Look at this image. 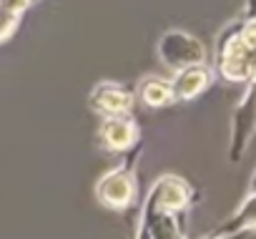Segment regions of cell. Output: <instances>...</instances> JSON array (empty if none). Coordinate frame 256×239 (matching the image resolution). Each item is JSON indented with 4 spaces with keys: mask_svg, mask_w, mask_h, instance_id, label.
Segmentation results:
<instances>
[{
    "mask_svg": "<svg viewBox=\"0 0 256 239\" xmlns=\"http://www.w3.org/2000/svg\"><path fill=\"white\" fill-rule=\"evenodd\" d=\"M98 136H100L103 149L118 154V151L131 149L138 141V126H136V121L128 113H123V116H103Z\"/></svg>",
    "mask_w": 256,
    "mask_h": 239,
    "instance_id": "cell-7",
    "label": "cell"
},
{
    "mask_svg": "<svg viewBox=\"0 0 256 239\" xmlns=\"http://www.w3.org/2000/svg\"><path fill=\"white\" fill-rule=\"evenodd\" d=\"M141 229L146 231L148 239H184L178 214L166 211L146 199L141 204Z\"/></svg>",
    "mask_w": 256,
    "mask_h": 239,
    "instance_id": "cell-8",
    "label": "cell"
},
{
    "mask_svg": "<svg viewBox=\"0 0 256 239\" xmlns=\"http://www.w3.org/2000/svg\"><path fill=\"white\" fill-rule=\"evenodd\" d=\"M254 189H248V194L244 196V201L238 204V209L221 224L216 226L208 236L211 239H241L244 231H251L254 229Z\"/></svg>",
    "mask_w": 256,
    "mask_h": 239,
    "instance_id": "cell-10",
    "label": "cell"
},
{
    "mask_svg": "<svg viewBox=\"0 0 256 239\" xmlns=\"http://www.w3.org/2000/svg\"><path fill=\"white\" fill-rule=\"evenodd\" d=\"M156 51H158L161 63L168 66L171 71L206 63V46L196 36H191V33H186L181 28H168L158 38Z\"/></svg>",
    "mask_w": 256,
    "mask_h": 239,
    "instance_id": "cell-2",
    "label": "cell"
},
{
    "mask_svg": "<svg viewBox=\"0 0 256 239\" xmlns=\"http://www.w3.org/2000/svg\"><path fill=\"white\" fill-rule=\"evenodd\" d=\"M256 31L254 18L234 21L216 36V71L228 83H251Z\"/></svg>",
    "mask_w": 256,
    "mask_h": 239,
    "instance_id": "cell-1",
    "label": "cell"
},
{
    "mask_svg": "<svg viewBox=\"0 0 256 239\" xmlns=\"http://www.w3.org/2000/svg\"><path fill=\"white\" fill-rule=\"evenodd\" d=\"M90 108L100 116H123L134 108V93L120 83L100 81L90 91Z\"/></svg>",
    "mask_w": 256,
    "mask_h": 239,
    "instance_id": "cell-5",
    "label": "cell"
},
{
    "mask_svg": "<svg viewBox=\"0 0 256 239\" xmlns=\"http://www.w3.org/2000/svg\"><path fill=\"white\" fill-rule=\"evenodd\" d=\"M204 239H211V236H204Z\"/></svg>",
    "mask_w": 256,
    "mask_h": 239,
    "instance_id": "cell-14",
    "label": "cell"
},
{
    "mask_svg": "<svg viewBox=\"0 0 256 239\" xmlns=\"http://www.w3.org/2000/svg\"><path fill=\"white\" fill-rule=\"evenodd\" d=\"M136 239H148V236H146V231H144L141 226H138V234H136Z\"/></svg>",
    "mask_w": 256,
    "mask_h": 239,
    "instance_id": "cell-13",
    "label": "cell"
},
{
    "mask_svg": "<svg viewBox=\"0 0 256 239\" xmlns=\"http://www.w3.org/2000/svg\"><path fill=\"white\" fill-rule=\"evenodd\" d=\"M138 96L141 101L148 106V108H164L174 101V93H171V83L166 78H158V76H148L141 81L138 86Z\"/></svg>",
    "mask_w": 256,
    "mask_h": 239,
    "instance_id": "cell-11",
    "label": "cell"
},
{
    "mask_svg": "<svg viewBox=\"0 0 256 239\" xmlns=\"http://www.w3.org/2000/svg\"><path fill=\"white\" fill-rule=\"evenodd\" d=\"M191 196H194V189L181 179V176H174V174H164L154 181V186L148 189L146 194V201L166 209V211H184L188 204H191Z\"/></svg>",
    "mask_w": 256,
    "mask_h": 239,
    "instance_id": "cell-4",
    "label": "cell"
},
{
    "mask_svg": "<svg viewBox=\"0 0 256 239\" xmlns=\"http://www.w3.org/2000/svg\"><path fill=\"white\" fill-rule=\"evenodd\" d=\"M30 0H0V43L13 36Z\"/></svg>",
    "mask_w": 256,
    "mask_h": 239,
    "instance_id": "cell-12",
    "label": "cell"
},
{
    "mask_svg": "<svg viewBox=\"0 0 256 239\" xmlns=\"http://www.w3.org/2000/svg\"><path fill=\"white\" fill-rule=\"evenodd\" d=\"M214 81V73L206 63L201 66H186V68H178L174 71V78L168 81L171 83V93H174V101H191L196 96H201Z\"/></svg>",
    "mask_w": 256,
    "mask_h": 239,
    "instance_id": "cell-9",
    "label": "cell"
},
{
    "mask_svg": "<svg viewBox=\"0 0 256 239\" xmlns=\"http://www.w3.org/2000/svg\"><path fill=\"white\" fill-rule=\"evenodd\" d=\"M254 136V86L248 83L244 98L238 101V106L234 108V118H231V161H238L248 146Z\"/></svg>",
    "mask_w": 256,
    "mask_h": 239,
    "instance_id": "cell-6",
    "label": "cell"
},
{
    "mask_svg": "<svg viewBox=\"0 0 256 239\" xmlns=\"http://www.w3.org/2000/svg\"><path fill=\"white\" fill-rule=\"evenodd\" d=\"M96 196L103 206L116 209V211L131 206L136 199V176L131 166H118V169L106 171L96 184Z\"/></svg>",
    "mask_w": 256,
    "mask_h": 239,
    "instance_id": "cell-3",
    "label": "cell"
}]
</instances>
